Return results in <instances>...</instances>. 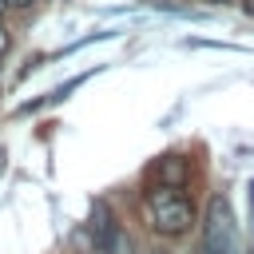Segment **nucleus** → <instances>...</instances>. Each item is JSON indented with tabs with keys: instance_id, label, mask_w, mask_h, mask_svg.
Listing matches in <instances>:
<instances>
[{
	"instance_id": "6e6552de",
	"label": "nucleus",
	"mask_w": 254,
	"mask_h": 254,
	"mask_svg": "<svg viewBox=\"0 0 254 254\" xmlns=\"http://www.w3.org/2000/svg\"><path fill=\"white\" fill-rule=\"evenodd\" d=\"M28 4H32V0H12V8H28Z\"/></svg>"
},
{
	"instance_id": "f257e3e1",
	"label": "nucleus",
	"mask_w": 254,
	"mask_h": 254,
	"mask_svg": "<svg viewBox=\"0 0 254 254\" xmlns=\"http://www.w3.org/2000/svg\"><path fill=\"white\" fill-rule=\"evenodd\" d=\"M147 210H151V230L163 238H183L198 222V210L183 194V187H167V183L147 190Z\"/></svg>"
},
{
	"instance_id": "4468645a",
	"label": "nucleus",
	"mask_w": 254,
	"mask_h": 254,
	"mask_svg": "<svg viewBox=\"0 0 254 254\" xmlns=\"http://www.w3.org/2000/svg\"><path fill=\"white\" fill-rule=\"evenodd\" d=\"M143 4H155V0H143Z\"/></svg>"
},
{
	"instance_id": "f03ea898",
	"label": "nucleus",
	"mask_w": 254,
	"mask_h": 254,
	"mask_svg": "<svg viewBox=\"0 0 254 254\" xmlns=\"http://www.w3.org/2000/svg\"><path fill=\"white\" fill-rule=\"evenodd\" d=\"M202 246L210 254H242L238 242V218L226 194H214L206 202V222H202Z\"/></svg>"
},
{
	"instance_id": "0eeeda50",
	"label": "nucleus",
	"mask_w": 254,
	"mask_h": 254,
	"mask_svg": "<svg viewBox=\"0 0 254 254\" xmlns=\"http://www.w3.org/2000/svg\"><path fill=\"white\" fill-rule=\"evenodd\" d=\"M4 52H8V32L0 28V56H4Z\"/></svg>"
},
{
	"instance_id": "1a4fd4ad",
	"label": "nucleus",
	"mask_w": 254,
	"mask_h": 254,
	"mask_svg": "<svg viewBox=\"0 0 254 254\" xmlns=\"http://www.w3.org/2000/svg\"><path fill=\"white\" fill-rule=\"evenodd\" d=\"M4 8H12V0H0V16H4Z\"/></svg>"
},
{
	"instance_id": "39448f33",
	"label": "nucleus",
	"mask_w": 254,
	"mask_h": 254,
	"mask_svg": "<svg viewBox=\"0 0 254 254\" xmlns=\"http://www.w3.org/2000/svg\"><path fill=\"white\" fill-rule=\"evenodd\" d=\"M107 254H139V246H135V238L119 226V234L111 238V246H107Z\"/></svg>"
},
{
	"instance_id": "7ed1b4c3",
	"label": "nucleus",
	"mask_w": 254,
	"mask_h": 254,
	"mask_svg": "<svg viewBox=\"0 0 254 254\" xmlns=\"http://www.w3.org/2000/svg\"><path fill=\"white\" fill-rule=\"evenodd\" d=\"M91 234H95V246H99V250H107L111 238L119 234V222H115V214H111L107 202H95V206H91Z\"/></svg>"
},
{
	"instance_id": "9b49d317",
	"label": "nucleus",
	"mask_w": 254,
	"mask_h": 254,
	"mask_svg": "<svg viewBox=\"0 0 254 254\" xmlns=\"http://www.w3.org/2000/svg\"><path fill=\"white\" fill-rule=\"evenodd\" d=\"M194 254H210V250H206V246H202V242H198V250H194Z\"/></svg>"
},
{
	"instance_id": "423d86ee",
	"label": "nucleus",
	"mask_w": 254,
	"mask_h": 254,
	"mask_svg": "<svg viewBox=\"0 0 254 254\" xmlns=\"http://www.w3.org/2000/svg\"><path fill=\"white\" fill-rule=\"evenodd\" d=\"M238 8H242L246 16H254V0H238Z\"/></svg>"
},
{
	"instance_id": "9d476101",
	"label": "nucleus",
	"mask_w": 254,
	"mask_h": 254,
	"mask_svg": "<svg viewBox=\"0 0 254 254\" xmlns=\"http://www.w3.org/2000/svg\"><path fill=\"white\" fill-rule=\"evenodd\" d=\"M206 4H238V0H206Z\"/></svg>"
},
{
	"instance_id": "ddd939ff",
	"label": "nucleus",
	"mask_w": 254,
	"mask_h": 254,
	"mask_svg": "<svg viewBox=\"0 0 254 254\" xmlns=\"http://www.w3.org/2000/svg\"><path fill=\"white\" fill-rule=\"evenodd\" d=\"M151 254H163V250H151Z\"/></svg>"
},
{
	"instance_id": "f8f14e48",
	"label": "nucleus",
	"mask_w": 254,
	"mask_h": 254,
	"mask_svg": "<svg viewBox=\"0 0 254 254\" xmlns=\"http://www.w3.org/2000/svg\"><path fill=\"white\" fill-rule=\"evenodd\" d=\"M95 254H107V250H99V246H95Z\"/></svg>"
},
{
	"instance_id": "20e7f679",
	"label": "nucleus",
	"mask_w": 254,
	"mask_h": 254,
	"mask_svg": "<svg viewBox=\"0 0 254 254\" xmlns=\"http://www.w3.org/2000/svg\"><path fill=\"white\" fill-rule=\"evenodd\" d=\"M187 179H190V167H187L183 155L159 159V183H167V187H187Z\"/></svg>"
}]
</instances>
